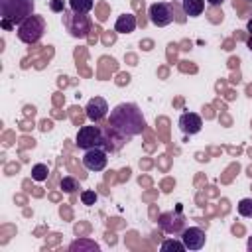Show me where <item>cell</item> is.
Instances as JSON below:
<instances>
[{"label": "cell", "instance_id": "8992f818", "mask_svg": "<svg viewBox=\"0 0 252 252\" xmlns=\"http://www.w3.org/2000/svg\"><path fill=\"white\" fill-rule=\"evenodd\" d=\"M185 222H187V219H185L183 213H181V203L175 207V211L161 213L159 219H158V226H159L165 234H181L183 228H185Z\"/></svg>", "mask_w": 252, "mask_h": 252}, {"label": "cell", "instance_id": "cb8c5ba5", "mask_svg": "<svg viewBox=\"0 0 252 252\" xmlns=\"http://www.w3.org/2000/svg\"><path fill=\"white\" fill-rule=\"evenodd\" d=\"M246 28H248V32H250V35H252V18L248 20V24H246Z\"/></svg>", "mask_w": 252, "mask_h": 252}, {"label": "cell", "instance_id": "603a6c76", "mask_svg": "<svg viewBox=\"0 0 252 252\" xmlns=\"http://www.w3.org/2000/svg\"><path fill=\"white\" fill-rule=\"evenodd\" d=\"M205 2H207V4H211V6H220L224 0H205Z\"/></svg>", "mask_w": 252, "mask_h": 252}, {"label": "cell", "instance_id": "e0dca14e", "mask_svg": "<svg viewBox=\"0 0 252 252\" xmlns=\"http://www.w3.org/2000/svg\"><path fill=\"white\" fill-rule=\"evenodd\" d=\"M161 252H183L185 250V244L181 242V240H175V238H167V240H163L161 242Z\"/></svg>", "mask_w": 252, "mask_h": 252}, {"label": "cell", "instance_id": "4316f807", "mask_svg": "<svg viewBox=\"0 0 252 252\" xmlns=\"http://www.w3.org/2000/svg\"><path fill=\"white\" fill-rule=\"evenodd\" d=\"M250 2H252V0H250Z\"/></svg>", "mask_w": 252, "mask_h": 252}, {"label": "cell", "instance_id": "d4e9b609", "mask_svg": "<svg viewBox=\"0 0 252 252\" xmlns=\"http://www.w3.org/2000/svg\"><path fill=\"white\" fill-rule=\"evenodd\" d=\"M248 250H252V238L248 240Z\"/></svg>", "mask_w": 252, "mask_h": 252}, {"label": "cell", "instance_id": "ffe728a7", "mask_svg": "<svg viewBox=\"0 0 252 252\" xmlns=\"http://www.w3.org/2000/svg\"><path fill=\"white\" fill-rule=\"evenodd\" d=\"M96 193L94 191H91V189H85V191H81V201H83V205H87V207H91V205H94L96 203Z\"/></svg>", "mask_w": 252, "mask_h": 252}, {"label": "cell", "instance_id": "277c9868", "mask_svg": "<svg viewBox=\"0 0 252 252\" xmlns=\"http://www.w3.org/2000/svg\"><path fill=\"white\" fill-rule=\"evenodd\" d=\"M75 144L83 152L91 148H102V126H96V122H93L91 126H81Z\"/></svg>", "mask_w": 252, "mask_h": 252}, {"label": "cell", "instance_id": "9a60e30c", "mask_svg": "<svg viewBox=\"0 0 252 252\" xmlns=\"http://www.w3.org/2000/svg\"><path fill=\"white\" fill-rule=\"evenodd\" d=\"M69 250L71 252H94V250H98V244L91 238H79L69 244Z\"/></svg>", "mask_w": 252, "mask_h": 252}, {"label": "cell", "instance_id": "7a4b0ae2", "mask_svg": "<svg viewBox=\"0 0 252 252\" xmlns=\"http://www.w3.org/2000/svg\"><path fill=\"white\" fill-rule=\"evenodd\" d=\"M35 0H0L2 28L12 30L33 14Z\"/></svg>", "mask_w": 252, "mask_h": 252}, {"label": "cell", "instance_id": "3957f363", "mask_svg": "<svg viewBox=\"0 0 252 252\" xmlns=\"http://www.w3.org/2000/svg\"><path fill=\"white\" fill-rule=\"evenodd\" d=\"M45 18L43 16H37V14H32L30 18H26L18 28H16V35L22 43H37L43 33H45Z\"/></svg>", "mask_w": 252, "mask_h": 252}, {"label": "cell", "instance_id": "9c48e42d", "mask_svg": "<svg viewBox=\"0 0 252 252\" xmlns=\"http://www.w3.org/2000/svg\"><path fill=\"white\" fill-rule=\"evenodd\" d=\"M108 152L106 150H102V148H91V150H85V154H83V165H85V169H89V171H102L104 167H106V163H108Z\"/></svg>", "mask_w": 252, "mask_h": 252}, {"label": "cell", "instance_id": "484cf974", "mask_svg": "<svg viewBox=\"0 0 252 252\" xmlns=\"http://www.w3.org/2000/svg\"><path fill=\"white\" fill-rule=\"evenodd\" d=\"M248 47H250V51H252V37L248 39Z\"/></svg>", "mask_w": 252, "mask_h": 252}, {"label": "cell", "instance_id": "52a82bcc", "mask_svg": "<svg viewBox=\"0 0 252 252\" xmlns=\"http://www.w3.org/2000/svg\"><path fill=\"white\" fill-rule=\"evenodd\" d=\"M63 26L71 37H85L89 32V18H87V14H75L73 10H65Z\"/></svg>", "mask_w": 252, "mask_h": 252}, {"label": "cell", "instance_id": "8fae6325", "mask_svg": "<svg viewBox=\"0 0 252 252\" xmlns=\"http://www.w3.org/2000/svg\"><path fill=\"white\" fill-rule=\"evenodd\" d=\"M85 114L91 122H100L106 114H108V102L102 98V96H93L89 102H87V108H85Z\"/></svg>", "mask_w": 252, "mask_h": 252}, {"label": "cell", "instance_id": "d6986e66", "mask_svg": "<svg viewBox=\"0 0 252 252\" xmlns=\"http://www.w3.org/2000/svg\"><path fill=\"white\" fill-rule=\"evenodd\" d=\"M236 211L244 219H252V199H240L236 205Z\"/></svg>", "mask_w": 252, "mask_h": 252}, {"label": "cell", "instance_id": "5b68a950", "mask_svg": "<svg viewBox=\"0 0 252 252\" xmlns=\"http://www.w3.org/2000/svg\"><path fill=\"white\" fill-rule=\"evenodd\" d=\"M175 4L173 2H154L150 4L148 8V16H150V22L158 28H165L173 22L175 18Z\"/></svg>", "mask_w": 252, "mask_h": 252}, {"label": "cell", "instance_id": "4fadbf2b", "mask_svg": "<svg viewBox=\"0 0 252 252\" xmlns=\"http://www.w3.org/2000/svg\"><path fill=\"white\" fill-rule=\"evenodd\" d=\"M114 30L118 33H132L136 30V18L132 14H122L116 18V24H114Z\"/></svg>", "mask_w": 252, "mask_h": 252}, {"label": "cell", "instance_id": "ac0fdd59", "mask_svg": "<svg viewBox=\"0 0 252 252\" xmlns=\"http://www.w3.org/2000/svg\"><path fill=\"white\" fill-rule=\"evenodd\" d=\"M47 175H49V167L45 163H35L32 167V179L33 181H45Z\"/></svg>", "mask_w": 252, "mask_h": 252}, {"label": "cell", "instance_id": "6da1fadb", "mask_svg": "<svg viewBox=\"0 0 252 252\" xmlns=\"http://www.w3.org/2000/svg\"><path fill=\"white\" fill-rule=\"evenodd\" d=\"M108 124L128 140L140 136L146 128V118L136 102H120L110 110Z\"/></svg>", "mask_w": 252, "mask_h": 252}, {"label": "cell", "instance_id": "7c38bea8", "mask_svg": "<svg viewBox=\"0 0 252 252\" xmlns=\"http://www.w3.org/2000/svg\"><path fill=\"white\" fill-rule=\"evenodd\" d=\"M201 128H203V120H201V116L197 112H183L179 116V130L183 134L193 136V134H199Z\"/></svg>", "mask_w": 252, "mask_h": 252}, {"label": "cell", "instance_id": "44dd1931", "mask_svg": "<svg viewBox=\"0 0 252 252\" xmlns=\"http://www.w3.org/2000/svg\"><path fill=\"white\" fill-rule=\"evenodd\" d=\"M61 189L67 191V193H73V191L77 189V181H75L73 177H63V179H61Z\"/></svg>", "mask_w": 252, "mask_h": 252}, {"label": "cell", "instance_id": "ba28073f", "mask_svg": "<svg viewBox=\"0 0 252 252\" xmlns=\"http://www.w3.org/2000/svg\"><path fill=\"white\" fill-rule=\"evenodd\" d=\"M130 142L126 136H122L118 130H114L110 124L102 126V150H106L108 154H116L124 148V144Z\"/></svg>", "mask_w": 252, "mask_h": 252}, {"label": "cell", "instance_id": "7402d4cb", "mask_svg": "<svg viewBox=\"0 0 252 252\" xmlns=\"http://www.w3.org/2000/svg\"><path fill=\"white\" fill-rule=\"evenodd\" d=\"M49 10L57 12V14H63L65 12V0H49Z\"/></svg>", "mask_w": 252, "mask_h": 252}, {"label": "cell", "instance_id": "30bf717a", "mask_svg": "<svg viewBox=\"0 0 252 252\" xmlns=\"http://www.w3.org/2000/svg\"><path fill=\"white\" fill-rule=\"evenodd\" d=\"M205 230L199 226H185L181 232V242L185 244V250H201L205 246Z\"/></svg>", "mask_w": 252, "mask_h": 252}, {"label": "cell", "instance_id": "2e32d148", "mask_svg": "<svg viewBox=\"0 0 252 252\" xmlns=\"http://www.w3.org/2000/svg\"><path fill=\"white\" fill-rule=\"evenodd\" d=\"M94 6V0H69V10L75 14H89Z\"/></svg>", "mask_w": 252, "mask_h": 252}, {"label": "cell", "instance_id": "5bb4252c", "mask_svg": "<svg viewBox=\"0 0 252 252\" xmlns=\"http://www.w3.org/2000/svg\"><path fill=\"white\" fill-rule=\"evenodd\" d=\"M181 8H183L185 16L197 18V16H201L203 10H205V0H183V2H181Z\"/></svg>", "mask_w": 252, "mask_h": 252}]
</instances>
